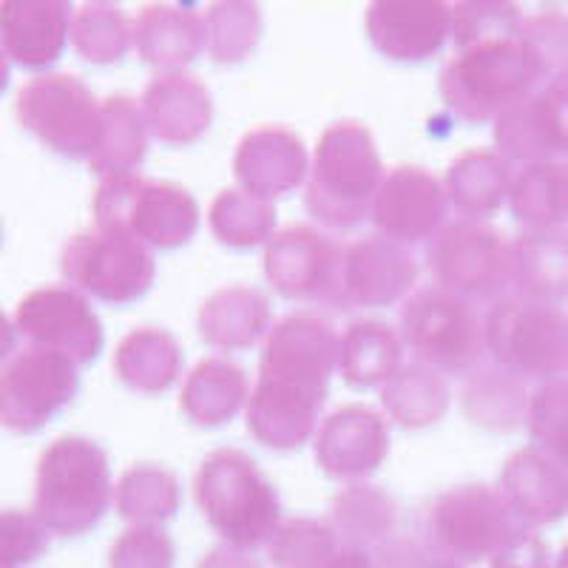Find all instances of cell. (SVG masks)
I'll list each match as a JSON object with an SVG mask.
<instances>
[{
    "instance_id": "e0dca14e",
    "label": "cell",
    "mask_w": 568,
    "mask_h": 568,
    "mask_svg": "<svg viewBox=\"0 0 568 568\" xmlns=\"http://www.w3.org/2000/svg\"><path fill=\"white\" fill-rule=\"evenodd\" d=\"M504 497L520 524H555L568 511V471L542 449H524L506 464Z\"/></svg>"
},
{
    "instance_id": "7a4b0ae2",
    "label": "cell",
    "mask_w": 568,
    "mask_h": 568,
    "mask_svg": "<svg viewBox=\"0 0 568 568\" xmlns=\"http://www.w3.org/2000/svg\"><path fill=\"white\" fill-rule=\"evenodd\" d=\"M109 464L100 446L60 438L43 453L34 480V517L60 537L83 535L109 506Z\"/></svg>"
},
{
    "instance_id": "1f68e13d",
    "label": "cell",
    "mask_w": 568,
    "mask_h": 568,
    "mask_svg": "<svg viewBox=\"0 0 568 568\" xmlns=\"http://www.w3.org/2000/svg\"><path fill=\"white\" fill-rule=\"evenodd\" d=\"M71 38L91 63H111L125 52L123 18L111 7H83L74 14Z\"/></svg>"
},
{
    "instance_id": "60d3db41",
    "label": "cell",
    "mask_w": 568,
    "mask_h": 568,
    "mask_svg": "<svg viewBox=\"0 0 568 568\" xmlns=\"http://www.w3.org/2000/svg\"><path fill=\"white\" fill-rule=\"evenodd\" d=\"M7 85H9V58L7 52H3V45H0V94H3Z\"/></svg>"
},
{
    "instance_id": "9c48e42d",
    "label": "cell",
    "mask_w": 568,
    "mask_h": 568,
    "mask_svg": "<svg viewBox=\"0 0 568 568\" xmlns=\"http://www.w3.org/2000/svg\"><path fill=\"white\" fill-rule=\"evenodd\" d=\"M378 171L382 169L373 154V142L362 129H333L318 149L316 182L311 187L313 213L333 225H353L364 220Z\"/></svg>"
},
{
    "instance_id": "7bdbcfd3",
    "label": "cell",
    "mask_w": 568,
    "mask_h": 568,
    "mask_svg": "<svg viewBox=\"0 0 568 568\" xmlns=\"http://www.w3.org/2000/svg\"><path fill=\"white\" fill-rule=\"evenodd\" d=\"M557 568H568V546L560 551V560H557Z\"/></svg>"
},
{
    "instance_id": "277c9868",
    "label": "cell",
    "mask_w": 568,
    "mask_h": 568,
    "mask_svg": "<svg viewBox=\"0 0 568 568\" xmlns=\"http://www.w3.org/2000/svg\"><path fill=\"white\" fill-rule=\"evenodd\" d=\"M486 344L509 373L557 378L568 369V313L537 298H504L486 318Z\"/></svg>"
},
{
    "instance_id": "5b68a950",
    "label": "cell",
    "mask_w": 568,
    "mask_h": 568,
    "mask_svg": "<svg viewBox=\"0 0 568 568\" xmlns=\"http://www.w3.org/2000/svg\"><path fill=\"white\" fill-rule=\"evenodd\" d=\"M18 120L58 154L91 160L103 129V109L78 78L43 74L20 89Z\"/></svg>"
},
{
    "instance_id": "484cf974",
    "label": "cell",
    "mask_w": 568,
    "mask_h": 568,
    "mask_svg": "<svg viewBox=\"0 0 568 568\" xmlns=\"http://www.w3.org/2000/svg\"><path fill=\"white\" fill-rule=\"evenodd\" d=\"M151 85L149 109L151 123L162 140H194L207 120V100L191 78H160Z\"/></svg>"
},
{
    "instance_id": "d4e9b609",
    "label": "cell",
    "mask_w": 568,
    "mask_h": 568,
    "mask_svg": "<svg viewBox=\"0 0 568 568\" xmlns=\"http://www.w3.org/2000/svg\"><path fill=\"white\" fill-rule=\"evenodd\" d=\"M304 154L287 134L262 131L242 145L240 176L253 191H287L296 185Z\"/></svg>"
},
{
    "instance_id": "9a60e30c",
    "label": "cell",
    "mask_w": 568,
    "mask_h": 568,
    "mask_svg": "<svg viewBox=\"0 0 568 568\" xmlns=\"http://www.w3.org/2000/svg\"><path fill=\"white\" fill-rule=\"evenodd\" d=\"M497 145L529 165L568 156V85H542L500 114Z\"/></svg>"
},
{
    "instance_id": "603a6c76",
    "label": "cell",
    "mask_w": 568,
    "mask_h": 568,
    "mask_svg": "<svg viewBox=\"0 0 568 568\" xmlns=\"http://www.w3.org/2000/svg\"><path fill=\"white\" fill-rule=\"evenodd\" d=\"M384 453V433L373 413L349 409L333 418L327 435H322L318 458L336 475H355L378 464Z\"/></svg>"
},
{
    "instance_id": "4dcf8cb0",
    "label": "cell",
    "mask_w": 568,
    "mask_h": 568,
    "mask_svg": "<svg viewBox=\"0 0 568 568\" xmlns=\"http://www.w3.org/2000/svg\"><path fill=\"white\" fill-rule=\"evenodd\" d=\"M136 111L131 100H109L103 105V129H100L98 151L91 154V165L98 171H116L125 174L142 151Z\"/></svg>"
},
{
    "instance_id": "b9f144b4",
    "label": "cell",
    "mask_w": 568,
    "mask_h": 568,
    "mask_svg": "<svg viewBox=\"0 0 568 568\" xmlns=\"http://www.w3.org/2000/svg\"><path fill=\"white\" fill-rule=\"evenodd\" d=\"M413 568H453V566H446V562H418V566H413Z\"/></svg>"
},
{
    "instance_id": "ffe728a7",
    "label": "cell",
    "mask_w": 568,
    "mask_h": 568,
    "mask_svg": "<svg viewBox=\"0 0 568 568\" xmlns=\"http://www.w3.org/2000/svg\"><path fill=\"white\" fill-rule=\"evenodd\" d=\"M444 196L438 182L413 169L395 174L382 191V200L375 207V222L400 240H420L440 222Z\"/></svg>"
},
{
    "instance_id": "6da1fadb",
    "label": "cell",
    "mask_w": 568,
    "mask_h": 568,
    "mask_svg": "<svg viewBox=\"0 0 568 568\" xmlns=\"http://www.w3.org/2000/svg\"><path fill=\"white\" fill-rule=\"evenodd\" d=\"M333 355L336 338L327 324L311 316L278 324L253 395L251 429L258 438L271 446H293L311 433Z\"/></svg>"
},
{
    "instance_id": "ba28073f",
    "label": "cell",
    "mask_w": 568,
    "mask_h": 568,
    "mask_svg": "<svg viewBox=\"0 0 568 568\" xmlns=\"http://www.w3.org/2000/svg\"><path fill=\"white\" fill-rule=\"evenodd\" d=\"M98 225L125 233L131 240L145 236L154 245H180L196 225V207L180 187L151 185L129 176H114L100 187Z\"/></svg>"
},
{
    "instance_id": "4316f807",
    "label": "cell",
    "mask_w": 568,
    "mask_h": 568,
    "mask_svg": "<svg viewBox=\"0 0 568 568\" xmlns=\"http://www.w3.org/2000/svg\"><path fill=\"white\" fill-rule=\"evenodd\" d=\"M511 182L515 176L509 171V162L478 151L455 165L453 191L458 196V205L469 207L471 216H480L500 207V202L509 196Z\"/></svg>"
},
{
    "instance_id": "2e32d148",
    "label": "cell",
    "mask_w": 568,
    "mask_h": 568,
    "mask_svg": "<svg viewBox=\"0 0 568 568\" xmlns=\"http://www.w3.org/2000/svg\"><path fill=\"white\" fill-rule=\"evenodd\" d=\"M338 247L311 227H291L276 236L267 256V273L278 291L293 298L336 302L342 291Z\"/></svg>"
},
{
    "instance_id": "8fae6325",
    "label": "cell",
    "mask_w": 568,
    "mask_h": 568,
    "mask_svg": "<svg viewBox=\"0 0 568 568\" xmlns=\"http://www.w3.org/2000/svg\"><path fill=\"white\" fill-rule=\"evenodd\" d=\"M63 273L91 296L123 304L145 293L154 265L136 240L100 227L94 233H80L63 247Z\"/></svg>"
},
{
    "instance_id": "8992f818",
    "label": "cell",
    "mask_w": 568,
    "mask_h": 568,
    "mask_svg": "<svg viewBox=\"0 0 568 568\" xmlns=\"http://www.w3.org/2000/svg\"><path fill=\"white\" fill-rule=\"evenodd\" d=\"M78 364L43 347L14 353L0 367V426L9 433H38L78 395Z\"/></svg>"
},
{
    "instance_id": "7402d4cb",
    "label": "cell",
    "mask_w": 568,
    "mask_h": 568,
    "mask_svg": "<svg viewBox=\"0 0 568 568\" xmlns=\"http://www.w3.org/2000/svg\"><path fill=\"white\" fill-rule=\"evenodd\" d=\"M382 262V242H364L344 258V296L355 304H384L407 291L415 276L413 258L393 247L387 265Z\"/></svg>"
},
{
    "instance_id": "4fadbf2b",
    "label": "cell",
    "mask_w": 568,
    "mask_h": 568,
    "mask_svg": "<svg viewBox=\"0 0 568 568\" xmlns=\"http://www.w3.org/2000/svg\"><path fill=\"white\" fill-rule=\"evenodd\" d=\"M18 333L32 347L52 349L74 364H89L103 347V329L85 298L69 287H43L29 293L14 316Z\"/></svg>"
},
{
    "instance_id": "83f0119b",
    "label": "cell",
    "mask_w": 568,
    "mask_h": 568,
    "mask_svg": "<svg viewBox=\"0 0 568 568\" xmlns=\"http://www.w3.org/2000/svg\"><path fill=\"white\" fill-rule=\"evenodd\" d=\"M542 85H568V14L546 12L517 29Z\"/></svg>"
},
{
    "instance_id": "f35d334b",
    "label": "cell",
    "mask_w": 568,
    "mask_h": 568,
    "mask_svg": "<svg viewBox=\"0 0 568 568\" xmlns=\"http://www.w3.org/2000/svg\"><path fill=\"white\" fill-rule=\"evenodd\" d=\"M491 568H551L546 542L535 535H520L504 551H497Z\"/></svg>"
},
{
    "instance_id": "f1b7e54d",
    "label": "cell",
    "mask_w": 568,
    "mask_h": 568,
    "mask_svg": "<svg viewBox=\"0 0 568 568\" xmlns=\"http://www.w3.org/2000/svg\"><path fill=\"white\" fill-rule=\"evenodd\" d=\"M398 362V342L384 324H358L344 342V378L358 387H369L395 369Z\"/></svg>"
},
{
    "instance_id": "836d02e7",
    "label": "cell",
    "mask_w": 568,
    "mask_h": 568,
    "mask_svg": "<svg viewBox=\"0 0 568 568\" xmlns=\"http://www.w3.org/2000/svg\"><path fill=\"white\" fill-rule=\"evenodd\" d=\"M469 395L471 398L480 395V409L475 413V418H480V424L497 426V429H511L520 415L529 409L520 375L509 373V369L495 373V378H480V389L469 387Z\"/></svg>"
},
{
    "instance_id": "52a82bcc",
    "label": "cell",
    "mask_w": 568,
    "mask_h": 568,
    "mask_svg": "<svg viewBox=\"0 0 568 568\" xmlns=\"http://www.w3.org/2000/svg\"><path fill=\"white\" fill-rule=\"evenodd\" d=\"M207 520L236 542H258L276 524V497L240 453L213 455L196 484Z\"/></svg>"
},
{
    "instance_id": "d6a6232c",
    "label": "cell",
    "mask_w": 568,
    "mask_h": 568,
    "mask_svg": "<svg viewBox=\"0 0 568 568\" xmlns=\"http://www.w3.org/2000/svg\"><path fill=\"white\" fill-rule=\"evenodd\" d=\"M140 349L145 355H136L123 344L120 355H116V369L123 373L129 384L140 389H160L162 384H169L174 378L176 369V347L169 336H134Z\"/></svg>"
},
{
    "instance_id": "d590c367",
    "label": "cell",
    "mask_w": 568,
    "mask_h": 568,
    "mask_svg": "<svg viewBox=\"0 0 568 568\" xmlns=\"http://www.w3.org/2000/svg\"><path fill=\"white\" fill-rule=\"evenodd\" d=\"M134 478L145 491H136L134 486L123 484L120 489V509L131 520H149V517H169L176 506V486L171 475L162 471H134Z\"/></svg>"
},
{
    "instance_id": "74e56055",
    "label": "cell",
    "mask_w": 568,
    "mask_h": 568,
    "mask_svg": "<svg viewBox=\"0 0 568 568\" xmlns=\"http://www.w3.org/2000/svg\"><path fill=\"white\" fill-rule=\"evenodd\" d=\"M114 568H171V542L156 531H129L114 546Z\"/></svg>"
},
{
    "instance_id": "e575fe53",
    "label": "cell",
    "mask_w": 568,
    "mask_h": 568,
    "mask_svg": "<svg viewBox=\"0 0 568 568\" xmlns=\"http://www.w3.org/2000/svg\"><path fill=\"white\" fill-rule=\"evenodd\" d=\"M49 546V531L34 515L0 511V568H23Z\"/></svg>"
},
{
    "instance_id": "3957f363",
    "label": "cell",
    "mask_w": 568,
    "mask_h": 568,
    "mask_svg": "<svg viewBox=\"0 0 568 568\" xmlns=\"http://www.w3.org/2000/svg\"><path fill=\"white\" fill-rule=\"evenodd\" d=\"M537 85L542 89L540 74L517 32L469 45V54L455 60L444 78L449 103L469 120H486L497 111L504 114Z\"/></svg>"
},
{
    "instance_id": "30bf717a",
    "label": "cell",
    "mask_w": 568,
    "mask_h": 568,
    "mask_svg": "<svg viewBox=\"0 0 568 568\" xmlns=\"http://www.w3.org/2000/svg\"><path fill=\"white\" fill-rule=\"evenodd\" d=\"M404 336L424 362L464 373L478 364L486 327L464 298L446 291H420L404 311Z\"/></svg>"
},
{
    "instance_id": "8d00e7d4",
    "label": "cell",
    "mask_w": 568,
    "mask_h": 568,
    "mask_svg": "<svg viewBox=\"0 0 568 568\" xmlns=\"http://www.w3.org/2000/svg\"><path fill=\"white\" fill-rule=\"evenodd\" d=\"M227 298H231V307H233V311L227 313L216 311L213 304H207L205 316H202V327H205L207 342L222 344V338L227 336V327H233V324L245 322L247 327H256V329H262V324H265L267 318L265 298L256 296V293H227Z\"/></svg>"
},
{
    "instance_id": "cb8c5ba5",
    "label": "cell",
    "mask_w": 568,
    "mask_h": 568,
    "mask_svg": "<svg viewBox=\"0 0 568 568\" xmlns=\"http://www.w3.org/2000/svg\"><path fill=\"white\" fill-rule=\"evenodd\" d=\"M369 20L375 43L400 58L429 54L446 32L444 7H375Z\"/></svg>"
},
{
    "instance_id": "ab89813d",
    "label": "cell",
    "mask_w": 568,
    "mask_h": 568,
    "mask_svg": "<svg viewBox=\"0 0 568 568\" xmlns=\"http://www.w3.org/2000/svg\"><path fill=\"white\" fill-rule=\"evenodd\" d=\"M14 338H18V327L0 313V367L14 355Z\"/></svg>"
},
{
    "instance_id": "d6986e66",
    "label": "cell",
    "mask_w": 568,
    "mask_h": 568,
    "mask_svg": "<svg viewBox=\"0 0 568 568\" xmlns=\"http://www.w3.org/2000/svg\"><path fill=\"white\" fill-rule=\"evenodd\" d=\"M511 282L537 302H568V231H529L511 242Z\"/></svg>"
},
{
    "instance_id": "ac0fdd59",
    "label": "cell",
    "mask_w": 568,
    "mask_h": 568,
    "mask_svg": "<svg viewBox=\"0 0 568 568\" xmlns=\"http://www.w3.org/2000/svg\"><path fill=\"white\" fill-rule=\"evenodd\" d=\"M71 29L65 3H0V45L27 69L52 65L63 54Z\"/></svg>"
},
{
    "instance_id": "f546056e",
    "label": "cell",
    "mask_w": 568,
    "mask_h": 568,
    "mask_svg": "<svg viewBox=\"0 0 568 568\" xmlns=\"http://www.w3.org/2000/svg\"><path fill=\"white\" fill-rule=\"evenodd\" d=\"M531 438L568 471V378H551L529 398L526 409Z\"/></svg>"
},
{
    "instance_id": "5bb4252c",
    "label": "cell",
    "mask_w": 568,
    "mask_h": 568,
    "mask_svg": "<svg viewBox=\"0 0 568 568\" xmlns=\"http://www.w3.org/2000/svg\"><path fill=\"white\" fill-rule=\"evenodd\" d=\"M435 276L471 298H497L511 282V245L489 227L453 225L429 251Z\"/></svg>"
},
{
    "instance_id": "44dd1931",
    "label": "cell",
    "mask_w": 568,
    "mask_h": 568,
    "mask_svg": "<svg viewBox=\"0 0 568 568\" xmlns=\"http://www.w3.org/2000/svg\"><path fill=\"white\" fill-rule=\"evenodd\" d=\"M509 202L531 231L568 225V156L526 165L511 182Z\"/></svg>"
},
{
    "instance_id": "7c38bea8",
    "label": "cell",
    "mask_w": 568,
    "mask_h": 568,
    "mask_svg": "<svg viewBox=\"0 0 568 568\" xmlns=\"http://www.w3.org/2000/svg\"><path fill=\"white\" fill-rule=\"evenodd\" d=\"M524 535V526L504 495L469 486L440 497L433 511L435 546L453 557L478 560L489 551H504Z\"/></svg>"
}]
</instances>
